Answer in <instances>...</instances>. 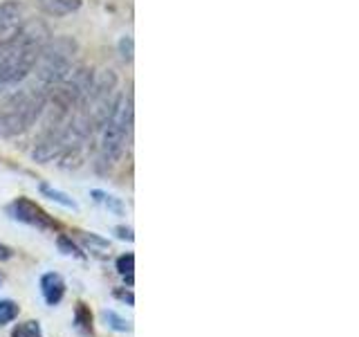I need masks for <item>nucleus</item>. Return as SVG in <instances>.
Listing matches in <instances>:
<instances>
[{"label": "nucleus", "instance_id": "nucleus-1", "mask_svg": "<svg viewBox=\"0 0 359 337\" xmlns=\"http://www.w3.org/2000/svg\"><path fill=\"white\" fill-rule=\"evenodd\" d=\"M50 30L41 21H25L10 41L0 43V88L23 83L32 74L41 47L47 43Z\"/></svg>", "mask_w": 359, "mask_h": 337}, {"label": "nucleus", "instance_id": "nucleus-2", "mask_svg": "<svg viewBox=\"0 0 359 337\" xmlns=\"http://www.w3.org/2000/svg\"><path fill=\"white\" fill-rule=\"evenodd\" d=\"M50 92L36 81L25 83L10 95H0V135L14 138L36 124Z\"/></svg>", "mask_w": 359, "mask_h": 337}, {"label": "nucleus", "instance_id": "nucleus-3", "mask_svg": "<svg viewBox=\"0 0 359 337\" xmlns=\"http://www.w3.org/2000/svg\"><path fill=\"white\" fill-rule=\"evenodd\" d=\"M76 54H79V45L72 36L47 39V43L41 47L36 63L32 67L34 81L50 92L74 70Z\"/></svg>", "mask_w": 359, "mask_h": 337}, {"label": "nucleus", "instance_id": "nucleus-4", "mask_svg": "<svg viewBox=\"0 0 359 337\" xmlns=\"http://www.w3.org/2000/svg\"><path fill=\"white\" fill-rule=\"evenodd\" d=\"M133 129V97L119 95L113 113L101 126V142H99V164L101 168H110L119 162L124 155L126 142L131 138Z\"/></svg>", "mask_w": 359, "mask_h": 337}, {"label": "nucleus", "instance_id": "nucleus-5", "mask_svg": "<svg viewBox=\"0 0 359 337\" xmlns=\"http://www.w3.org/2000/svg\"><path fill=\"white\" fill-rule=\"evenodd\" d=\"M117 97V74L113 70H104L92 81L88 95H85L83 104L76 108V113L83 117V122L88 124L92 133L101 131V126L106 124L110 113H113Z\"/></svg>", "mask_w": 359, "mask_h": 337}, {"label": "nucleus", "instance_id": "nucleus-6", "mask_svg": "<svg viewBox=\"0 0 359 337\" xmlns=\"http://www.w3.org/2000/svg\"><path fill=\"white\" fill-rule=\"evenodd\" d=\"M92 81H95L92 67L74 65V70L67 74L61 83H56V86L52 88L50 99H52V104H54V113L65 115V117L74 113L76 108L83 104V99H85V95H88Z\"/></svg>", "mask_w": 359, "mask_h": 337}, {"label": "nucleus", "instance_id": "nucleus-7", "mask_svg": "<svg viewBox=\"0 0 359 337\" xmlns=\"http://www.w3.org/2000/svg\"><path fill=\"white\" fill-rule=\"evenodd\" d=\"M7 214H10L14 221L25 223L30 227H36V230H45V232L58 230V223L54 221V218L30 198H16L12 205L7 207Z\"/></svg>", "mask_w": 359, "mask_h": 337}, {"label": "nucleus", "instance_id": "nucleus-8", "mask_svg": "<svg viewBox=\"0 0 359 337\" xmlns=\"http://www.w3.org/2000/svg\"><path fill=\"white\" fill-rule=\"evenodd\" d=\"M25 23V10L16 0H5L0 3V43L10 41Z\"/></svg>", "mask_w": 359, "mask_h": 337}, {"label": "nucleus", "instance_id": "nucleus-9", "mask_svg": "<svg viewBox=\"0 0 359 337\" xmlns=\"http://www.w3.org/2000/svg\"><path fill=\"white\" fill-rule=\"evenodd\" d=\"M41 292H43V299L47 301V306H56V303L61 301L63 294H65V281H63V276L56 274V272L43 274V279H41Z\"/></svg>", "mask_w": 359, "mask_h": 337}, {"label": "nucleus", "instance_id": "nucleus-10", "mask_svg": "<svg viewBox=\"0 0 359 337\" xmlns=\"http://www.w3.org/2000/svg\"><path fill=\"white\" fill-rule=\"evenodd\" d=\"M81 5H83V0H39L41 10L47 16H54V19H63V16L79 12Z\"/></svg>", "mask_w": 359, "mask_h": 337}, {"label": "nucleus", "instance_id": "nucleus-11", "mask_svg": "<svg viewBox=\"0 0 359 337\" xmlns=\"http://www.w3.org/2000/svg\"><path fill=\"white\" fill-rule=\"evenodd\" d=\"M79 243L85 248V252H90V254H95V257H108L110 254V243L97 234L79 232Z\"/></svg>", "mask_w": 359, "mask_h": 337}, {"label": "nucleus", "instance_id": "nucleus-12", "mask_svg": "<svg viewBox=\"0 0 359 337\" xmlns=\"http://www.w3.org/2000/svg\"><path fill=\"white\" fill-rule=\"evenodd\" d=\"M74 326L83 335H92V313L85 303H76L74 308Z\"/></svg>", "mask_w": 359, "mask_h": 337}, {"label": "nucleus", "instance_id": "nucleus-13", "mask_svg": "<svg viewBox=\"0 0 359 337\" xmlns=\"http://www.w3.org/2000/svg\"><path fill=\"white\" fill-rule=\"evenodd\" d=\"M41 193L43 196H47L50 200H54V202H58V205H63V207H67V209H76V202L67 196V193H63V191H58V189H52L50 187L47 182H43L41 184Z\"/></svg>", "mask_w": 359, "mask_h": 337}, {"label": "nucleus", "instance_id": "nucleus-14", "mask_svg": "<svg viewBox=\"0 0 359 337\" xmlns=\"http://www.w3.org/2000/svg\"><path fill=\"white\" fill-rule=\"evenodd\" d=\"M104 322L113 328V331H119V333H131L133 331V324L131 322H126L124 317H119L115 310H104Z\"/></svg>", "mask_w": 359, "mask_h": 337}, {"label": "nucleus", "instance_id": "nucleus-15", "mask_svg": "<svg viewBox=\"0 0 359 337\" xmlns=\"http://www.w3.org/2000/svg\"><path fill=\"white\" fill-rule=\"evenodd\" d=\"M92 198H95L97 202H101V205H106L110 212H115V214H124V205L122 202H119L115 196H110V193H106V191H99V189H95L90 193Z\"/></svg>", "mask_w": 359, "mask_h": 337}, {"label": "nucleus", "instance_id": "nucleus-16", "mask_svg": "<svg viewBox=\"0 0 359 337\" xmlns=\"http://www.w3.org/2000/svg\"><path fill=\"white\" fill-rule=\"evenodd\" d=\"M19 317V306L10 299H0V326L14 322Z\"/></svg>", "mask_w": 359, "mask_h": 337}, {"label": "nucleus", "instance_id": "nucleus-17", "mask_svg": "<svg viewBox=\"0 0 359 337\" xmlns=\"http://www.w3.org/2000/svg\"><path fill=\"white\" fill-rule=\"evenodd\" d=\"M12 337H43V331H41V324L39 322H23L14 328Z\"/></svg>", "mask_w": 359, "mask_h": 337}, {"label": "nucleus", "instance_id": "nucleus-18", "mask_svg": "<svg viewBox=\"0 0 359 337\" xmlns=\"http://www.w3.org/2000/svg\"><path fill=\"white\" fill-rule=\"evenodd\" d=\"M117 272L126 276L128 283H133V272H135V257L133 254H124L117 259Z\"/></svg>", "mask_w": 359, "mask_h": 337}, {"label": "nucleus", "instance_id": "nucleus-19", "mask_svg": "<svg viewBox=\"0 0 359 337\" xmlns=\"http://www.w3.org/2000/svg\"><path fill=\"white\" fill-rule=\"evenodd\" d=\"M58 248H61V252L63 254H67V257H74V259H85V254L74 246V243L67 239V236H58Z\"/></svg>", "mask_w": 359, "mask_h": 337}, {"label": "nucleus", "instance_id": "nucleus-20", "mask_svg": "<svg viewBox=\"0 0 359 337\" xmlns=\"http://www.w3.org/2000/svg\"><path fill=\"white\" fill-rule=\"evenodd\" d=\"M119 52H122L126 61L133 58V39L131 36H122V41H119Z\"/></svg>", "mask_w": 359, "mask_h": 337}, {"label": "nucleus", "instance_id": "nucleus-21", "mask_svg": "<svg viewBox=\"0 0 359 337\" xmlns=\"http://www.w3.org/2000/svg\"><path fill=\"white\" fill-rule=\"evenodd\" d=\"M115 232H117V236L122 241H133V230H131V227H117Z\"/></svg>", "mask_w": 359, "mask_h": 337}, {"label": "nucleus", "instance_id": "nucleus-22", "mask_svg": "<svg viewBox=\"0 0 359 337\" xmlns=\"http://www.w3.org/2000/svg\"><path fill=\"white\" fill-rule=\"evenodd\" d=\"M115 297H119L122 301H126L128 306H133L135 299H133V292H124V290H115Z\"/></svg>", "mask_w": 359, "mask_h": 337}, {"label": "nucleus", "instance_id": "nucleus-23", "mask_svg": "<svg viewBox=\"0 0 359 337\" xmlns=\"http://www.w3.org/2000/svg\"><path fill=\"white\" fill-rule=\"evenodd\" d=\"M12 257H14L12 248H7V246H0V261H7V259H12Z\"/></svg>", "mask_w": 359, "mask_h": 337}]
</instances>
